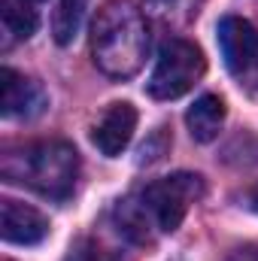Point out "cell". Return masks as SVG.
Wrapping results in <instances>:
<instances>
[{"label": "cell", "instance_id": "cell-5", "mask_svg": "<svg viewBox=\"0 0 258 261\" xmlns=\"http://www.w3.org/2000/svg\"><path fill=\"white\" fill-rule=\"evenodd\" d=\"M219 49L234 76L258 73V28L249 18L228 15L219 21Z\"/></svg>", "mask_w": 258, "mask_h": 261}, {"label": "cell", "instance_id": "cell-9", "mask_svg": "<svg viewBox=\"0 0 258 261\" xmlns=\"http://www.w3.org/2000/svg\"><path fill=\"white\" fill-rule=\"evenodd\" d=\"M34 0H0V31H3V49H12L21 40H31L40 15L34 9Z\"/></svg>", "mask_w": 258, "mask_h": 261}, {"label": "cell", "instance_id": "cell-7", "mask_svg": "<svg viewBox=\"0 0 258 261\" xmlns=\"http://www.w3.org/2000/svg\"><path fill=\"white\" fill-rule=\"evenodd\" d=\"M0 234L6 243H18V246H34L40 240H46L49 234V219L28 206V203H18L12 197H6L0 203Z\"/></svg>", "mask_w": 258, "mask_h": 261}, {"label": "cell", "instance_id": "cell-8", "mask_svg": "<svg viewBox=\"0 0 258 261\" xmlns=\"http://www.w3.org/2000/svg\"><path fill=\"white\" fill-rule=\"evenodd\" d=\"M134 130H137V110L122 100V103H113V107L100 116V122L94 125L91 140H94V146H97L107 158H116V155H122V152L128 149Z\"/></svg>", "mask_w": 258, "mask_h": 261}, {"label": "cell", "instance_id": "cell-1", "mask_svg": "<svg viewBox=\"0 0 258 261\" xmlns=\"http://www.w3.org/2000/svg\"><path fill=\"white\" fill-rule=\"evenodd\" d=\"M149 52V28L143 12L128 0L107 3L91 28V58L110 79H131L140 73Z\"/></svg>", "mask_w": 258, "mask_h": 261}, {"label": "cell", "instance_id": "cell-15", "mask_svg": "<svg viewBox=\"0 0 258 261\" xmlns=\"http://www.w3.org/2000/svg\"><path fill=\"white\" fill-rule=\"evenodd\" d=\"M249 203H252V210L258 213V186L252 189V192H249Z\"/></svg>", "mask_w": 258, "mask_h": 261}, {"label": "cell", "instance_id": "cell-4", "mask_svg": "<svg viewBox=\"0 0 258 261\" xmlns=\"http://www.w3.org/2000/svg\"><path fill=\"white\" fill-rule=\"evenodd\" d=\"M203 73H207L203 52L189 40H170L164 43L158 64L149 76V94L158 100H176L186 91H192Z\"/></svg>", "mask_w": 258, "mask_h": 261}, {"label": "cell", "instance_id": "cell-2", "mask_svg": "<svg viewBox=\"0 0 258 261\" xmlns=\"http://www.w3.org/2000/svg\"><path fill=\"white\" fill-rule=\"evenodd\" d=\"M3 179L34 189L37 195L64 200L76 189L79 152L64 140H37L3 155Z\"/></svg>", "mask_w": 258, "mask_h": 261}, {"label": "cell", "instance_id": "cell-13", "mask_svg": "<svg viewBox=\"0 0 258 261\" xmlns=\"http://www.w3.org/2000/svg\"><path fill=\"white\" fill-rule=\"evenodd\" d=\"M176 3H179V0H146V12H152V15H167Z\"/></svg>", "mask_w": 258, "mask_h": 261}, {"label": "cell", "instance_id": "cell-6", "mask_svg": "<svg viewBox=\"0 0 258 261\" xmlns=\"http://www.w3.org/2000/svg\"><path fill=\"white\" fill-rule=\"evenodd\" d=\"M0 88H3V94H0V113L6 119H34L49 103L43 85L37 79H28L24 73H18L12 67L0 70Z\"/></svg>", "mask_w": 258, "mask_h": 261}, {"label": "cell", "instance_id": "cell-16", "mask_svg": "<svg viewBox=\"0 0 258 261\" xmlns=\"http://www.w3.org/2000/svg\"><path fill=\"white\" fill-rule=\"evenodd\" d=\"M34 3H43V0H34Z\"/></svg>", "mask_w": 258, "mask_h": 261}, {"label": "cell", "instance_id": "cell-12", "mask_svg": "<svg viewBox=\"0 0 258 261\" xmlns=\"http://www.w3.org/2000/svg\"><path fill=\"white\" fill-rule=\"evenodd\" d=\"M64 261H122V255H116L110 246H104L97 240H79Z\"/></svg>", "mask_w": 258, "mask_h": 261}, {"label": "cell", "instance_id": "cell-10", "mask_svg": "<svg viewBox=\"0 0 258 261\" xmlns=\"http://www.w3.org/2000/svg\"><path fill=\"white\" fill-rule=\"evenodd\" d=\"M186 125H189V134L197 143H213L225 125V100L216 94L197 97L186 113Z\"/></svg>", "mask_w": 258, "mask_h": 261}, {"label": "cell", "instance_id": "cell-11", "mask_svg": "<svg viewBox=\"0 0 258 261\" xmlns=\"http://www.w3.org/2000/svg\"><path fill=\"white\" fill-rule=\"evenodd\" d=\"M85 6L88 0H58V9L52 15V37L58 46H67L76 40L82 18H85Z\"/></svg>", "mask_w": 258, "mask_h": 261}, {"label": "cell", "instance_id": "cell-3", "mask_svg": "<svg viewBox=\"0 0 258 261\" xmlns=\"http://www.w3.org/2000/svg\"><path fill=\"white\" fill-rule=\"evenodd\" d=\"M137 197H140L152 228L173 234L183 225V219L189 216L192 203L203 197V179L197 173H173V176L149 182Z\"/></svg>", "mask_w": 258, "mask_h": 261}, {"label": "cell", "instance_id": "cell-14", "mask_svg": "<svg viewBox=\"0 0 258 261\" xmlns=\"http://www.w3.org/2000/svg\"><path fill=\"white\" fill-rule=\"evenodd\" d=\"M237 261H258V249H243L237 255Z\"/></svg>", "mask_w": 258, "mask_h": 261}]
</instances>
